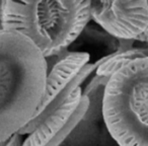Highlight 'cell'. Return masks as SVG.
I'll return each instance as SVG.
<instances>
[{"mask_svg": "<svg viewBox=\"0 0 148 146\" xmlns=\"http://www.w3.org/2000/svg\"><path fill=\"white\" fill-rule=\"evenodd\" d=\"M47 71L45 57L29 38L0 31V142L18 134L35 117Z\"/></svg>", "mask_w": 148, "mask_h": 146, "instance_id": "6da1fadb", "label": "cell"}, {"mask_svg": "<svg viewBox=\"0 0 148 146\" xmlns=\"http://www.w3.org/2000/svg\"><path fill=\"white\" fill-rule=\"evenodd\" d=\"M1 11L2 29L29 38L45 59L67 51L91 21L86 0L2 1Z\"/></svg>", "mask_w": 148, "mask_h": 146, "instance_id": "7a4b0ae2", "label": "cell"}, {"mask_svg": "<svg viewBox=\"0 0 148 146\" xmlns=\"http://www.w3.org/2000/svg\"><path fill=\"white\" fill-rule=\"evenodd\" d=\"M148 57L136 59L109 77L101 118L117 146H148Z\"/></svg>", "mask_w": 148, "mask_h": 146, "instance_id": "3957f363", "label": "cell"}, {"mask_svg": "<svg viewBox=\"0 0 148 146\" xmlns=\"http://www.w3.org/2000/svg\"><path fill=\"white\" fill-rule=\"evenodd\" d=\"M52 67H48L45 91L42 101L31 122L18 132L25 136L33 132L48 116L62 106L70 95L95 71L99 60L89 63L87 52H64L59 55Z\"/></svg>", "mask_w": 148, "mask_h": 146, "instance_id": "277c9868", "label": "cell"}, {"mask_svg": "<svg viewBox=\"0 0 148 146\" xmlns=\"http://www.w3.org/2000/svg\"><path fill=\"white\" fill-rule=\"evenodd\" d=\"M90 19L119 41L147 43V0H92Z\"/></svg>", "mask_w": 148, "mask_h": 146, "instance_id": "5b68a950", "label": "cell"}, {"mask_svg": "<svg viewBox=\"0 0 148 146\" xmlns=\"http://www.w3.org/2000/svg\"><path fill=\"white\" fill-rule=\"evenodd\" d=\"M108 79L95 75L82 89L88 99L86 113L59 146H117L101 118V97Z\"/></svg>", "mask_w": 148, "mask_h": 146, "instance_id": "8992f818", "label": "cell"}, {"mask_svg": "<svg viewBox=\"0 0 148 146\" xmlns=\"http://www.w3.org/2000/svg\"><path fill=\"white\" fill-rule=\"evenodd\" d=\"M82 88L78 87L56 111L23 138L21 146H47L67 124L80 103Z\"/></svg>", "mask_w": 148, "mask_h": 146, "instance_id": "52a82bcc", "label": "cell"}, {"mask_svg": "<svg viewBox=\"0 0 148 146\" xmlns=\"http://www.w3.org/2000/svg\"><path fill=\"white\" fill-rule=\"evenodd\" d=\"M148 57L146 48H130L125 50H117L112 54L99 59V64L95 69V75L109 78L112 75L127 65L128 63L140 58Z\"/></svg>", "mask_w": 148, "mask_h": 146, "instance_id": "ba28073f", "label": "cell"}, {"mask_svg": "<svg viewBox=\"0 0 148 146\" xmlns=\"http://www.w3.org/2000/svg\"><path fill=\"white\" fill-rule=\"evenodd\" d=\"M88 108V99L85 95H81V99H80V103H79L77 109L75 110V112L73 113V115L71 116V118L69 119V121L67 122L64 128L57 134L55 138L48 144L47 146H59L62 143L64 139L67 137L68 134L71 132V130L73 129L76 124L80 121L81 118L84 116V114L86 113V110Z\"/></svg>", "mask_w": 148, "mask_h": 146, "instance_id": "9c48e42d", "label": "cell"}, {"mask_svg": "<svg viewBox=\"0 0 148 146\" xmlns=\"http://www.w3.org/2000/svg\"><path fill=\"white\" fill-rule=\"evenodd\" d=\"M23 140V136L19 135V134H15V135L11 136L7 140L0 142V146H21Z\"/></svg>", "mask_w": 148, "mask_h": 146, "instance_id": "30bf717a", "label": "cell"}, {"mask_svg": "<svg viewBox=\"0 0 148 146\" xmlns=\"http://www.w3.org/2000/svg\"><path fill=\"white\" fill-rule=\"evenodd\" d=\"M1 2H2V1L0 0V31L3 29H2V23H1V14H2V11H1Z\"/></svg>", "mask_w": 148, "mask_h": 146, "instance_id": "8fae6325", "label": "cell"}]
</instances>
